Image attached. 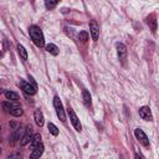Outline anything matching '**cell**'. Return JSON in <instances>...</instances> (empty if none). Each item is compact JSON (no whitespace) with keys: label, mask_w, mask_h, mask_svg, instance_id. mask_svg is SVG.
<instances>
[{"label":"cell","mask_w":159,"mask_h":159,"mask_svg":"<svg viewBox=\"0 0 159 159\" xmlns=\"http://www.w3.org/2000/svg\"><path fill=\"white\" fill-rule=\"evenodd\" d=\"M29 34H30V37H31L32 42H34L37 47H42V46L45 45V37H43L42 30H41L39 26H36V25L30 26Z\"/></svg>","instance_id":"obj_1"},{"label":"cell","mask_w":159,"mask_h":159,"mask_svg":"<svg viewBox=\"0 0 159 159\" xmlns=\"http://www.w3.org/2000/svg\"><path fill=\"white\" fill-rule=\"evenodd\" d=\"M2 108L9 112L10 114H12L14 117H20L22 114V109H21V106L17 103V102H14V101H5L2 102Z\"/></svg>","instance_id":"obj_2"},{"label":"cell","mask_w":159,"mask_h":159,"mask_svg":"<svg viewBox=\"0 0 159 159\" xmlns=\"http://www.w3.org/2000/svg\"><path fill=\"white\" fill-rule=\"evenodd\" d=\"M53 107H55V109H56V114H57L58 119H60L61 122H65V120H66L65 109H63V106H62L61 99H60L57 96H56V97H53Z\"/></svg>","instance_id":"obj_3"},{"label":"cell","mask_w":159,"mask_h":159,"mask_svg":"<svg viewBox=\"0 0 159 159\" xmlns=\"http://www.w3.org/2000/svg\"><path fill=\"white\" fill-rule=\"evenodd\" d=\"M67 113H68V116H70V119H71V123H72L73 128H75L77 132H81V130H82V125H81V123H80V119L77 118L76 113L73 112V109H72L71 107L67 108Z\"/></svg>","instance_id":"obj_4"},{"label":"cell","mask_w":159,"mask_h":159,"mask_svg":"<svg viewBox=\"0 0 159 159\" xmlns=\"http://www.w3.org/2000/svg\"><path fill=\"white\" fill-rule=\"evenodd\" d=\"M134 135H135V138L138 139V142H139L142 145L149 147V139H148L147 134H145L140 128H135V129H134Z\"/></svg>","instance_id":"obj_5"},{"label":"cell","mask_w":159,"mask_h":159,"mask_svg":"<svg viewBox=\"0 0 159 159\" xmlns=\"http://www.w3.org/2000/svg\"><path fill=\"white\" fill-rule=\"evenodd\" d=\"M19 86H20V88H21L26 94L32 96V94H35V93H36V88H35L30 82H26V81L21 80V81L19 82Z\"/></svg>","instance_id":"obj_6"},{"label":"cell","mask_w":159,"mask_h":159,"mask_svg":"<svg viewBox=\"0 0 159 159\" xmlns=\"http://www.w3.org/2000/svg\"><path fill=\"white\" fill-rule=\"evenodd\" d=\"M32 127L31 125H27L26 127V129H25V133L22 134V137H21V140H20V144L24 147V145H26V144H29V143H31V139H32Z\"/></svg>","instance_id":"obj_7"},{"label":"cell","mask_w":159,"mask_h":159,"mask_svg":"<svg viewBox=\"0 0 159 159\" xmlns=\"http://www.w3.org/2000/svg\"><path fill=\"white\" fill-rule=\"evenodd\" d=\"M117 53H118L119 61L124 65L125 63V60H127V47L122 42H118L117 43Z\"/></svg>","instance_id":"obj_8"},{"label":"cell","mask_w":159,"mask_h":159,"mask_svg":"<svg viewBox=\"0 0 159 159\" xmlns=\"http://www.w3.org/2000/svg\"><path fill=\"white\" fill-rule=\"evenodd\" d=\"M139 116L144 119V120H148V122H152L153 120V114H152V111L148 106H143L139 108Z\"/></svg>","instance_id":"obj_9"},{"label":"cell","mask_w":159,"mask_h":159,"mask_svg":"<svg viewBox=\"0 0 159 159\" xmlns=\"http://www.w3.org/2000/svg\"><path fill=\"white\" fill-rule=\"evenodd\" d=\"M22 132H24V129H22L21 124H19L16 128L12 129V132H11V137H10V144H11V145H14L15 142H16L17 139H21L20 137H21Z\"/></svg>","instance_id":"obj_10"},{"label":"cell","mask_w":159,"mask_h":159,"mask_svg":"<svg viewBox=\"0 0 159 159\" xmlns=\"http://www.w3.org/2000/svg\"><path fill=\"white\" fill-rule=\"evenodd\" d=\"M89 32H91V37L93 41H97L99 37V26L96 21H91L89 22Z\"/></svg>","instance_id":"obj_11"},{"label":"cell","mask_w":159,"mask_h":159,"mask_svg":"<svg viewBox=\"0 0 159 159\" xmlns=\"http://www.w3.org/2000/svg\"><path fill=\"white\" fill-rule=\"evenodd\" d=\"M42 153H43V144L41 143L37 147L32 148V152L30 154V159H39L42 155Z\"/></svg>","instance_id":"obj_12"},{"label":"cell","mask_w":159,"mask_h":159,"mask_svg":"<svg viewBox=\"0 0 159 159\" xmlns=\"http://www.w3.org/2000/svg\"><path fill=\"white\" fill-rule=\"evenodd\" d=\"M34 118H35V122H36V124H37L39 127H42V125H43L45 119H43V113H42L41 109H36V111H35Z\"/></svg>","instance_id":"obj_13"},{"label":"cell","mask_w":159,"mask_h":159,"mask_svg":"<svg viewBox=\"0 0 159 159\" xmlns=\"http://www.w3.org/2000/svg\"><path fill=\"white\" fill-rule=\"evenodd\" d=\"M147 24L149 25L150 30H152L153 32H155V30H157V20H155V16H154V15H149V16L147 17Z\"/></svg>","instance_id":"obj_14"},{"label":"cell","mask_w":159,"mask_h":159,"mask_svg":"<svg viewBox=\"0 0 159 159\" xmlns=\"http://www.w3.org/2000/svg\"><path fill=\"white\" fill-rule=\"evenodd\" d=\"M82 98H83V103L87 106V107H91L92 104V99H91V94L87 89H83L82 91Z\"/></svg>","instance_id":"obj_15"},{"label":"cell","mask_w":159,"mask_h":159,"mask_svg":"<svg viewBox=\"0 0 159 159\" xmlns=\"http://www.w3.org/2000/svg\"><path fill=\"white\" fill-rule=\"evenodd\" d=\"M46 51H47V52H50V53H51V55H53V56H57V55H58V52H60L58 47H57L56 45H53V43H48V45L46 46Z\"/></svg>","instance_id":"obj_16"},{"label":"cell","mask_w":159,"mask_h":159,"mask_svg":"<svg viewBox=\"0 0 159 159\" xmlns=\"http://www.w3.org/2000/svg\"><path fill=\"white\" fill-rule=\"evenodd\" d=\"M5 97H6V99L7 101H14V102H17V99H19V96H17V93H15V92H12V91H5Z\"/></svg>","instance_id":"obj_17"},{"label":"cell","mask_w":159,"mask_h":159,"mask_svg":"<svg viewBox=\"0 0 159 159\" xmlns=\"http://www.w3.org/2000/svg\"><path fill=\"white\" fill-rule=\"evenodd\" d=\"M30 144H31L32 148H35V147H37L39 144H41V135H40V134H34V137H32Z\"/></svg>","instance_id":"obj_18"},{"label":"cell","mask_w":159,"mask_h":159,"mask_svg":"<svg viewBox=\"0 0 159 159\" xmlns=\"http://www.w3.org/2000/svg\"><path fill=\"white\" fill-rule=\"evenodd\" d=\"M17 52H19V55L21 56V58L27 60V51L25 50V47H24L22 45H17Z\"/></svg>","instance_id":"obj_19"},{"label":"cell","mask_w":159,"mask_h":159,"mask_svg":"<svg viewBox=\"0 0 159 159\" xmlns=\"http://www.w3.org/2000/svg\"><path fill=\"white\" fill-rule=\"evenodd\" d=\"M47 128H48V130H50V133L52 134V135H58V128L53 124V123H48L47 124Z\"/></svg>","instance_id":"obj_20"},{"label":"cell","mask_w":159,"mask_h":159,"mask_svg":"<svg viewBox=\"0 0 159 159\" xmlns=\"http://www.w3.org/2000/svg\"><path fill=\"white\" fill-rule=\"evenodd\" d=\"M78 40H80L81 42H86V41L88 40V34H87L86 31H81V32L78 34Z\"/></svg>","instance_id":"obj_21"},{"label":"cell","mask_w":159,"mask_h":159,"mask_svg":"<svg viewBox=\"0 0 159 159\" xmlns=\"http://www.w3.org/2000/svg\"><path fill=\"white\" fill-rule=\"evenodd\" d=\"M57 4H58V1H45V6H46V9H48V10H51V9H53L55 6H57Z\"/></svg>","instance_id":"obj_22"},{"label":"cell","mask_w":159,"mask_h":159,"mask_svg":"<svg viewBox=\"0 0 159 159\" xmlns=\"http://www.w3.org/2000/svg\"><path fill=\"white\" fill-rule=\"evenodd\" d=\"M7 159H22V155L20 153H11L7 155Z\"/></svg>","instance_id":"obj_23"},{"label":"cell","mask_w":159,"mask_h":159,"mask_svg":"<svg viewBox=\"0 0 159 159\" xmlns=\"http://www.w3.org/2000/svg\"><path fill=\"white\" fill-rule=\"evenodd\" d=\"M29 80H30V82H31V84H32V86H34V87H35V88L37 89V84H36V82L34 81V78H32V76H30V75H29Z\"/></svg>","instance_id":"obj_24"},{"label":"cell","mask_w":159,"mask_h":159,"mask_svg":"<svg viewBox=\"0 0 159 159\" xmlns=\"http://www.w3.org/2000/svg\"><path fill=\"white\" fill-rule=\"evenodd\" d=\"M135 159H143V158H142L139 154H135Z\"/></svg>","instance_id":"obj_25"}]
</instances>
